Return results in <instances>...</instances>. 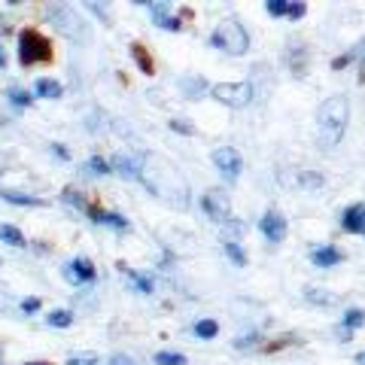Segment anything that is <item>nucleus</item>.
I'll use <instances>...</instances> for the list:
<instances>
[{
    "instance_id": "40",
    "label": "nucleus",
    "mask_w": 365,
    "mask_h": 365,
    "mask_svg": "<svg viewBox=\"0 0 365 365\" xmlns=\"http://www.w3.org/2000/svg\"><path fill=\"white\" fill-rule=\"evenodd\" d=\"M356 365H365V350H362L359 356H356Z\"/></svg>"
},
{
    "instance_id": "34",
    "label": "nucleus",
    "mask_w": 365,
    "mask_h": 365,
    "mask_svg": "<svg viewBox=\"0 0 365 365\" xmlns=\"http://www.w3.org/2000/svg\"><path fill=\"white\" fill-rule=\"evenodd\" d=\"M304 13H307L304 4H289V6H287V19H302Z\"/></svg>"
},
{
    "instance_id": "29",
    "label": "nucleus",
    "mask_w": 365,
    "mask_h": 365,
    "mask_svg": "<svg viewBox=\"0 0 365 365\" xmlns=\"http://www.w3.org/2000/svg\"><path fill=\"white\" fill-rule=\"evenodd\" d=\"M299 338H292V335H280L277 341H271V344H262V350L265 353H277V350H283V347H289V344H295Z\"/></svg>"
},
{
    "instance_id": "38",
    "label": "nucleus",
    "mask_w": 365,
    "mask_h": 365,
    "mask_svg": "<svg viewBox=\"0 0 365 365\" xmlns=\"http://www.w3.org/2000/svg\"><path fill=\"white\" fill-rule=\"evenodd\" d=\"M52 150H55V155H58V158H71V153H67L61 143H52Z\"/></svg>"
},
{
    "instance_id": "41",
    "label": "nucleus",
    "mask_w": 365,
    "mask_h": 365,
    "mask_svg": "<svg viewBox=\"0 0 365 365\" xmlns=\"http://www.w3.org/2000/svg\"><path fill=\"white\" fill-rule=\"evenodd\" d=\"M359 83H365V61H362V73H359Z\"/></svg>"
},
{
    "instance_id": "4",
    "label": "nucleus",
    "mask_w": 365,
    "mask_h": 365,
    "mask_svg": "<svg viewBox=\"0 0 365 365\" xmlns=\"http://www.w3.org/2000/svg\"><path fill=\"white\" fill-rule=\"evenodd\" d=\"M201 207H204V213H207L216 225L232 228V232H241V222H235L232 201H228L225 192H220V189H207V192H204V198H201Z\"/></svg>"
},
{
    "instance_id": "9",
    "label": "nucleus",
    "mask_w": 365,
    "mask_h": 365,
    "mask_svg": "<svg viewBox=\"0 0 365 365\" xmlns=\"http://www.w3.org/2000/svg\"><path fill=\"white\" fill-rule=\"evenodd\" d=\"M259 228H262V235L268 237L271 244H280L283 237H287V220H283V213H277V210H268L265 216L259 220Z\"/></svg>"
},
{
    "instance_id": "14",
    "label": "nucleus",
    "mask_w": 365,
    "mask_h": 365,
    "mask_svg": "<svg viewBox=\"0 0 365 365\" xmlns=\"http://www.w3.org/2000/svg\"><path fill=\"white\" fill-rule=\"evenodd\" d=\"M311 262L317 268H332V265H338V262H341V250H335V247H317V250H311Z\"/></svg>"
},
{
    "instance_id": "33",
    "label": "nucleus",
    "mask_w": 365,
    "mask_h": 365,
    "mask_svg": "<svg viewBox=\"0 0 365 365\" xmlns=\"http://www.w3.org/2000/svg\"><path fill=\"white\" fill-rule=\"evenodd\" d=\"M287 0H268V13L271 16H287Z\"/></svg>"
},
{
    "instance_id": "21",
    "label": "nucleus",
    "mask_w": 365,
    "mask_h": 365,
    "mask_svg": "<svg viewBox=\"0 0 365 365\" xmlns=\"http://www.w3.org/2000/svg\"><path fill=\"white\" fill-rule=\"evenodd\" d=\"M119 268H122V271H125V274H128V277L134 280V287H137V289H140V292H146V295H150V292H153V280H150V277H146V274H137L134 268H125V265H119Z\"/></svg>"
},
{
    "instance_id": "37",
    "label": "nucleus",
    "mask_w": 365,
    "mask_h": 365,
    "mask_svg": "<svg viewBox=\"0 0 365 365\" xmlns=\"http://www.w3.org/2000/svg\"><path fill=\"white\" fill-rule=\"evenodd\" d=\"M170 128L180 131V134H192V128H189V125L182 122V119H174V122H170Z\"/></svg>"
},
{
    "instance_id": "17",
    "label": "nucleus",
    "mask_w": 365,
    "mask_h": 365,
    "mask_svg": "<svg viewBox=\"0 0 365 365\" xmlns=\"http://www.w3.org/2000/svg\"><path fill=\"white\" fill-rule=\"evenodd\" d=\"M37 95L40 98H49V101H55V98H61L64 95V86L58 83V79H37Z\"/></svg>"
},
{
    "instance_id": "35",
    "label": "nucleus",
    "mask_w": 365,
    "mask_h": 365,
    "mask_svg": "<svg viewBox=\"0 0 365 365\" xmlns=\"http://www.w3.org/2000/svg\"><path fill=\"white\" fill-rule=\"evenodd\" d=\"M21 311H25V314H37L40 311V299H25V302H21Z\"/></svg>"
},
{
    "instance_id": "3",
    "label": "nucleus",
    "mask_w": 365,
    "mask_h": 365,
    "mask_svg": "<svg viewBox=\"0 0 365 365\" xmlns=\"http://www.w3.org/2000/svg\"><path fill=\"white\" fill-rule=\"evenodd\" d=\"M55 58L52 52V40L40 34L37 28H25L19 34V61L21 67H34V64H49Z\"/></svg>"
},
{
    "instance_id": "7",
    "label": "nucleus",
    "mask_w": 365,
    "mask_h": 365,
    "mask_svg": "<svg viewBox=\"0 0 365 365\" xmlns=\"http://www.w3.org/2000/svg\"><path fill=\"white\" fill-rule=\"evenodd\" d=\"M49 19L55 21V28H58L64 37H71V40H83L86 37V25H83V19H79L73 13V6H49Z\"/></svg>"
},
{
    "instance_id": "18",
    "label": "nucleus",
    "mask_w": 365,
    "mask_h": 365,
    "mask_svg": "<svg viewBox=\"0 0 365 365\" xmlns=\"http://www.w3.org/2000/svg\"><path fill=\"white\" fill-rule=\"evenodd\" d=\"M0 198L4 201H9V204H21V207H43V198H34V195H21V192H9V189H4L0 192Z\"/></svg>"
},
{
    "instance_id": "28",
    "label": "nucleus",
    "mask_w": 365,
    "mask_h": 365,
    "mask_svg": "<svg viewBox=\"0 0 365 365\" xmlns=\"http://www.w3.org/2000/svg\"><path fill=\"white\" fill-rule=\"evenodd\" d=\"M155 362L158 365H186V356L182 353H155Z\"/></svg>"
},
{
    "instance_id": "19",
    "label": "nucleus",
    "mask_w": 365,
    "mask_h": 365,
    "mask_svg": "<svg viewBox=\"0 0 365 365\" xmlns=\"http://www.w3.org/2000/svg\"><path fill=\"white\" fill-rule=\"evenodd\" d=\"M0 241L9 247H25V235H21L16 225H0Z\"/></svg>"
},
{
    "instance_id": "11",
    "label": "nucleus",
    "mask_w": 365,
    "mask_h": 365,
    "mask_svg": "<svg viewBox=\"0 0 365 365\" xmlns=\"http://www.w3.org/2000/svg\"><path fill=\"white\" fill-rule=\"evenodd\" d=\"M341 228L350 235H365V204H350L341 216Z\"/></svg>"
},
{
    "instance_id": "16",
    "label": "nucleus",
    "mask_w": 365,
    "mask_h": 365,
    "mask_svg": "<svg viewBox=\"0 0 365 365\" xmlns=\"http://www.w3.org/2000/svg\"><path fill=\"white\" fill-rule=\"evenodd\" d=\"M131 55H134L137 67H140L146 76H153V73H155V61H153V55H150V49H146L143 43H131Z\"/></svg>"
},
{
    "instance_id": "15",
    "label": "nucleus",
    "mask_w": 365,
    "mask_h": 365,
    "mask_svg": "<svg viewBox=\"0 0 365 365\" xmlns=\"http://www.w3.org/2000/svg\"><path fill=\"white\" fill-rule=\"evenodd\" d=\"M150 9H153V19H155V25H158V28H165V31H180V28H182V25H180V19L170 16L168 4H150Z\"/></svg>"
},
{
    "instance_id": "32",
    "label": "nucleus",
    "mask_w": 365,
    "mask_h": 365,
    "mask_svg": "<svg viewBox=\"0 0 365 365\" xmlns=\"http://www.w3.org/2000/svg\"><path fill=\"white\" fill-rule=\"evenodd\" d=\"M67 365H98V356L95 353H83V356H71Z\"/></svg>"
},
{
    "instance_id": "2",
    "label": "nucleus",
    "mask_w": 365,
    "mask_h": 365,
    "mask_svg": "<svg viewBox=\"0 0 365 365\" xmlns=\"http://www.w3.org/2000/svg\"><path fill=\"white\" fill-rule=\"evenodd\" d=\"M347 119H350V104L344 95H335L319 104L317 110V128H319V140L326 146H335L347 131Z\"/></svg>"
},
{
    "instance_id": "27",
    "label": "nucleus",
    "mask_w": 365,
    "mask_h": 365,
    "mask_svg": "<svg viewBox=\"0 0 365 365\" xmlns=\"http://www.w3.org/2000/svg\"><path fill=\"white\" fill-rule=\"evenodd\" d=\"M86 168L91 170V174H98V177H104V174H113V168H110V162H104V158H101V155H91Z\"/></svg>"
},
{
    "instance_id": "26",
    "label": "nucleus",
    "mask_w": 365,
    "mask_h": 365,
    "mask_svg": "<svg viewBox=\"0 0 365 365\" xmlns=\"http://www.w3.org/2000/svg\"><path fill=\"white\" fill-rule=\"evenodd\" d=\"M304 299L314 302V304H335V295H329L326 289H314V287L304 292Z\"/></svg>"
},
{
    "instance_id": "25",
    "label": "nucleus",
    "mask_w": 365,
    "mask_h": 365,
    "mask_svg": "<svg viewBox=\"0 0 365 365\" xmlns=\"http://www.w3.org/2000/svg\"><path fill=\"white\" fill-rule=\"evenodd\" d=\"M64 201L73 204V207H79V210H88V204H91L83 192H76V189H64Z\"/></svg>"
},
{
    "instance_id": "10",
    "label": "nucleus",
    "mask_w": 365,
    "mask_h": 365,
    "mask_svg": "<svg viewBox=\"0 0 365 365\" xmlns=\"http://www.w3.org/2000/svg\"><path fill=\"white\" fill-rule=\"evenodd\" d=\"M110 168L122 174L125 180H140V170H143V155H125V153H116L113 155Z\"/></svg>"
},
{
    "instance_id": "12",
    "label": "nucleus",
    "mask_w": 365,
    "mask_h": 365,
    "mask_svg": "<svg viewBox=\"0 0 365 365\" xmlns=\"http://www.w3.org/2000/svg\"><path fill=\"white\" fill-rule=\"evenodd\" d=\"M86 213H88L95 222H101V225H113V228H119V232H125V228H128V220H125L122 213H107L104 207H101V201H91Z\"/></svg>"
},
{
    "instance_id": "5",
    "label": "nucleus",
    "mask_w": 365,
    "mask_h": 365,
    "mask_svg": "<svg viewBox=\"0 0 365 365\" xmlns=\"http://www.w3.org/2000/svg\"><path fill=\"white\" fill-rule=\"evenodd\" d=\"M210 43L228 55H244L250 49V37L237 21H222V25L210 34Z\"/></svg>"
},
{
    "instance_id": "30",
    "label": "nucleus",
    "mask_w": 365,
    "mask_h": 365,
    "mask_svg": "<svg viewBox=\"0 0 365 365\" xmlns=\"http://www.w3.org/2000/svg\"><path fill=\"white\" fill-rule=\"evenodd\" d=\"M31 95L28 91H21V88H9V104H16V107H31Z\"/></svg>"
},
{
    "instance_id": "39",
    "label": "nucleus",
    "mask_w": 365,
    "mask_h": 365,
    "mask_svg": "<svg viewBox=\"0 0 365 365\" xmlns=\"http://www.w3.org/2000/svg\"><path fill=\"white\" fill-rule=\"evenodd\" d=\"M4 67H6V52L0 49V71H4Z\"/></svg>"
},
{
    "instance_id": "36",
    "label": "nucleus",
    "mask_w": 365,
    "mask_h": 365,
    "mask_svg": "<svg viewBox=\"0 0 365 365\" xmlns=\"http://www.w3.org/2000/svg\"><path fill=\"white\" fill-rule=\"evenodd\" d=\"M110 365H134V359H131V356H125V353H116V356L110 359Z\"/></svg>"
},
{
    "instance_id": "13",
    "label": "nucleus",
    "mask_w": 365,
    "mask_h": 365,
    "mask_svg": "<svg viewBox=\"0 0 365 365\" xmlns=\"http://www.w3.org/2000/svg\"><path fill=\"white\" fill-rule=\"evenodd\" d=\"M64 277L71 283H91L95 280V265L88 259H73L71 265H64Z\"/></svg>"
},
{
    "instance_id": "31",
    "label": "nucleus",
    "mask_w": 365,
    "mask_h": 365,
    "mask_svg": "<svg viewBox=\"0 0 365 365\" xmlns=\"http://www.w3.org/2000/svg\"><path fill=\"white\" fill-rule=\"evenodd\" d=\"M204 88H207L204 79H182V91H186V95H198V91H204Z\"/></svg>"
},
{
    "instance_id": "6",
    "label": "nucleus",
    "mask_w": 365,
    "mask_h": 365,
    "mask_svg": "<svg viewBox=\"0 0 365 365\" xmlns=\"http://www.w3.org/2000/svg\"><path fill=\"white\" fill-rule=\"evenodd\" d=\"M210 95L225 107L241 110L253 101V88H250V83H220V86L210 88Z\"/></svg>"
},
{
    "instance_id": "24",
    "label": "nucleus",
    "mask_w": 365,
    "mask_h": 365,
    "mask_svg": "<svg viewBox=\"0 0 365 365\" xmlns=\"http://www.w3.org/2000/svg\"><path fill=\"white\" fill-rule=\"evenodd\" d=\"M222 247H225V256H228V259H232V262H235V265H237V268H244V265H247V253H244V250H241V247H237L235 241H225Z\"/></svg>"
},
{
    "instance_id": "1",
    "label": "nucleus",
    "mask_w": 365,
    "mask_h": 365,
    "mask_svg": "<svg viewBox=\"0 0 365 365\" xmlns=\"http://www.w3.org/2000/svg\"><path fill=\"white\" fill-rule=\"evenodd\" d=\"M140 182L153 192L158 201L170 204L177 210L189 207V186L177 165H170L162 155H143V170H140Z\"/></svg>"
},
{
    "instance_id": "22",
    "label": "nucleus",
    "mask_w": 365,
    "mask_h": 365,
    "mask_svg": "<svg viewBox=\"0 0 365 365\" xmlns=\"http://www.w3.org/2000/svg\"><path fill=\"white\" fill-rule=\"evenodd\" d=\"M216 332H220V323H216V319H201V323H195V335L204 341L216 338Z\"/></svg>"
},
{
    "instance_id": "20",
    "label": "nucleus",
    "mask_w": 365,
    "mask_h": 365,
    "mask_svg": "<svg viewBox=\"0 0 365 365\" xmlns=\"http://www.w3.org/2000/svg\"><path fill=\"white\" fill-rule=\"evenodd\" d=\"M362 326H365V311L350 307V311L344 314V332H353V329H362Z\"/></svg>"
},
{
    "instance_id": "23",
    "label": "nucleus",
    "mask_w": 365,
    "mask_h": 365,
    "mask_svg": "<svg viewBox=\"0 0 365 365\" xmlns=\"http://www.w3.org/2000/svg\"><path fill=\"white\" fill-rule=\"evenodd\" d=\"M46 323L55 326V329H67V326H73V314L71 311H52L46 317Z\"/></svg>"
},
{
    "instance_id": "8",
    "label": "nucleus",
    "mask_w": 365,
    "mask_h": 365,
    "mask_svg": "<svg viewBox=\"0 0 365 365\" xmlns=\"http://www.w3.org/2000/svg\"><path fill=\"white\" fill-rule=\"evenodd\" d=\"M213 165H216V170L225 177V180H237V174H241V168H244V162H241V153L235 150V146H220V150H213Z\"/></svg>"
},
{
    "instance_id": "42",
    "label": "nucleus",
    "mask_w": 365,
    "mask_h": 365,
    "mask_svg": "<svg viewBox=\"0 0 365 365\" xmlns=\"http://www.w3.org/2000/svg\"><path fill=\"white\" fill-rule=\"evenodd\" d=\"M25 365H49V362H25Z\"/></svg>"
}]
</instances>
